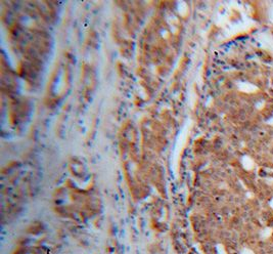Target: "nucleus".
Here are the masks:
<instances>
[{"instance_id": "obj_1", "label": "nucleus", "mask_w": 273, "mask_h": 254, "mask_svg": "<svg viewBox=\"0 0 273 254\" xmlns=\"http://www.w3.org/2000/svg\"><path fill=\"white\" fill-rule=\"evenodd\" d=\"M240 254H256L254 252V251L252 250V249H249V248H245L244 250L242 251V253Z\"/></svg>"}]
</instances>
